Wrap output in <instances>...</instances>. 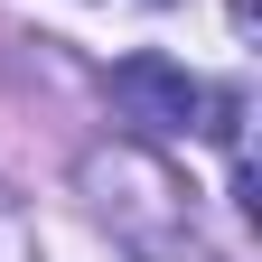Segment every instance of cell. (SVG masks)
Listing matches in <instances>:
<instances>
[{
    "instance_id": "obj_1",
    "label": "cell",
    "mask_w": 262,
    "mask_h": 262,
    "mask_svg": "<svg viewBox=\"0 0 262 262\" xmlns=\"http://www.w3.org/2000/svg\"><path fill=\"white\" fill-rule=\"evenodd\" d=\"M84 196L122 234H141V244H169L178 215H187V187L169 178V159H150V150H84Z\"/></svg>"
},
{
    "instance_id": "obj_2",
    "label": "cell",
    "mask_w": 262,
    "mask_h": 262,
    "mask_svg": "<svg viewBox=\"0 0 262 262\" xmlns=\"http://www.w3.org/2000/svg\"><path fill=\"white\" fill-rule=\"evenodd\" d=\"M113 103H122V122H141V131H196V113H206V84L187 75V66H169L159 47H141V56H122L113 66Z\"/></svg>"
}]
</instances>
